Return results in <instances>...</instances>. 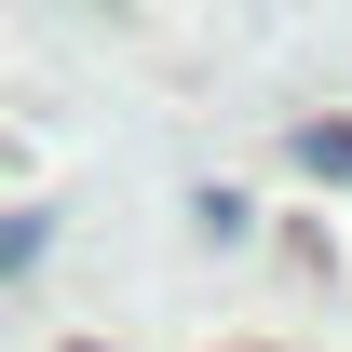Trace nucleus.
<instances>
[{
  "instance_id": "2",
  "label": "nucleus",
  "mask_w": 352,
  "mask_h": 352,
  "mask_svg": "<svg viewBox=\"0 0 352 352\" xmlns=\"http://www.w3.org/2000/svg\"><path fill=\"white\" fill-rule=\"evenodd\" d=\"M41 258V217H0V271H28Z\"/></svg>"
},
{
  "instance_id": "1",
  "label": "nucleus",
  "mask_w": 352,
  "mask_h": 352,
  "mask_svg": "<svg viewBox=\"0 0 352 352\" xmlns=\"http://www.w3.org/2000/svg\"><path fill=\"white\" fill-rule=\"evenodd\" d=\"M298 163H311V176H352V122H311V135H298Z\"/></svg>"
}]
</instances>
